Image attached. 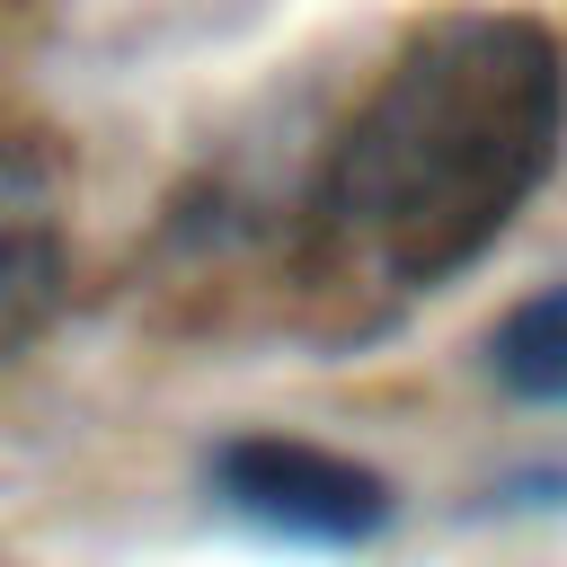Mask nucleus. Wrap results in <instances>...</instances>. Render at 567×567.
I'll list each match as a JSON object with an SVG mask.
<instances>
[{
  "mask_svg": "<svg viewBox=\"0 0 567 567\" xmlns=\"http://www.w3.org/2000/svg\"><path fill=\"white\" fill-rule=\"evenodd\" d=\"M487 372L514 390V399H567V284H549V292H532V301H514L505 319H496V337H487Z\"/></svg>",
  "mask_w": 567,
  "mask_h": 567,
  "instance_id": "nucleus-4",
  "label": "nucleus"
},
{
  "mask_svg": "<svg viewBox=\"0 0 567 567\" xmlns=\"http://www.w3.org/2000/svg\"><path fill=\"white\" fill-rule=\"evenodd\" d=\"M213 487L230 514H248L284 540H319V549H354L390 523V478L363 470L354 452H328L301 434H230L213 452Z\"/></svg>",
  "mask_w": 567,
  "mask_h": 567,
  "instance_id": "nucleus-2",
  "label": "nucleus"
},
{
  "mask_svg": "<svg viewBox=\"0 0 567 567\" xmlns=\"http://www.w3.org/2000/svg\"><path fill=\"white\" fill-rule=\"evenodd\" d=\"M558 27L532 9H443L346 115L310 195L319 248L381 292H434L505 239V221L558 168Z\"/></svg>",
  "mask_w": 567,
  "mask_h": 567,
  "instance_id": "nucleus-1",
  "label": "nucleus"
},
{
  "mask_svg": "<svg viewBox=\"0 0 567 567\" xmlns=\"http://www.w3.org/2000/svg\"><path fill=\"white\" fill-rule=\"evenodd\" d=\"M62 301V177L35 142L0 133V363Z\"/></svg>",
  "mask_w": 567,
  "mask_h": 567,
  "instance_id": "nucleus-3",
  "label": "nucleus"
}]
</instances>
